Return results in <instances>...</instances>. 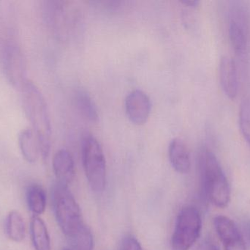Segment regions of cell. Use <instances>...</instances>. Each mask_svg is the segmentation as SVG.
<instances>
[{
	"instance_id": "6da1fadb",
	"label": "cell",
	"mask_w": 250,
	"mask_h": 250,
	"mask_svg": "<svg viewBox=\"0 0 250 250\" xmlns=\"http://www.w3.org/2000/svg\"><path fill=\"white\" fill-rule=\"evenodd\" d=\"M20 91L25 113L38 140L40 154L46 159L51 151L52 129L45 98L39 88L29 79Z\"/></svg>"
},
{
	"instance_id": "7a4b0ae2",
	"label": "cell",
	"mask_w": 250,
	"mask_h": 250,
	"mask_svg": "<svg viewBox=\"0 0 250 250\" xmlns=\"http://www.w3.org/2000/svg\"><path fill=\"white\" fill-rule=\"evenodd\" d=\"M198 166L203 189L207 198L218 208L227 207L231 195L229 181L217 157L207 147L200 149Z\"/></svg>"
},
{
	"instance_id": "3957f363",
	"label": "cell",
	"mask_w": 250,
	"mask_h": 250,
	"mask_svg": "<svg viewBox=\"0 0 250 250\" xmlns=\"http://www.w3.org/2000/svg\"><path fill=\"white\" fill-rule=\"evenodd\" d=\"M52 199L57 223L66 237L71 239L86 226L80 207L68 186L62 183L54 186Z\"/></svg>"
},
{
	"instance_id": "277c9868",
	"label": "cell",
	"mask_w": 250,
	"mask_h": 250,
	"mask_svg": "<svg viewBox=\"0 0 250 250\" xmlns=\"http://www.w3.org/2000/svg\"><path fill=\"white\" fill-rule=\"evenodd\" d=\"M82 157L88 183L93 192L101 193L106 186V160L99 141L85 133L82 139Z\"/></svg>"
},
{
	"instance_id": "5b68a950",
	"label": "cell",
	"mask_w": 250,
	"mask_h": 250,
	"mask_svg": "<svg viewBox=\"0 0 250 250\" xmlns=\"http://www.w3.org/2000/svg\"><path fill=\"white\" fill-rule=\"evenodd\" d=\"M202 227L201 214L196 208L186 206L176 219L170 245L172 250H189L197 242Z\"/></svg>"
},
{
	"instance_id": "8992f818",
	"label": "cell",
	"mask_w": 250,
	"mask_h": 250,
	"mask_svg": "<svg viewBox=\"0 0 250 250\" xmlns=\"http://www.w3.org/2000/svg\"><path fill=\"white\" fill-rule=\"evenodd\" d=\"M229 33L236 55L241 59L246 58L250 48V16L248 8L241 3H235L230 7Z\"/></svg>"
},
{
	"instance_id": "52a82bcc",
	"label": "cell",
	"mask_w": 250,
	"mask_h": 250,
	"mask_svg": "<svg viewBox=\"0 0 250 250\" xmlns=\"http://www.w3.org/2000/svg\"><path fill=\"white\" fill-rule=\"evenodd\" d=\"M2 66L4 75L15 88H22L26 82V63L20 47L14 42L4 45L2 52Z\"/></svg>"
},
{
	"instance_id": "ba28073f",
	"label": "cell",
	"mask_w": 250,
	"mask_h": 250,
	"mask_svg": "<svg viewBox=\"0 0 250 250\" xmlns=\"http://www.w3.org/2000/svg\"><path fill=\"white\" fill-rule=\"evenodd\" d=\"M125 111L129 121L142 126L148 121L151 111L149 97L141 90L131 91L125 98Z\"/></svg>"
},
{
	"instance_id": "9c48e42d",
	"label": "cell",
	"mask_w": 250,
	"mask_h": 250,
	"mask_svg": "<svg viewBox=\"0 0 250 250\" xmlns=\"http://www.w3.org/2000/svg\"><path fill=\"white\" fill-rule=\"evenodd\" d=\"M214 224L225 250H247L242 233L230 219L219 215L214 218Z\"/></svg>"
},
{
	"instance_id": "30bf717a",
	"label": "cell",
	"mask_w": 250,
	"mask_h": 250,
	"mask_svg": "<svg viewBox=\"0 0 250 250\" xmlns=\"http://www.w3.org/2000/svg\"><path fill=\"white\" fill-rule=\"evenodd\" d=\"M219 72L220 85L223 92L230 99H235L239 91L236 62L229 56H223L220 60Z\"/></svg>"
},
{
	"instance_id": "8fae6325",
	"label": "cell",
	"mask_w": 250,
	"mask_h": 250,
	"mask_svg": "<svg viewBox=\"0 0 250 250\" xmlns=\"http://www.w3.org/2000/svg\"><path fill=\"white\" fill-rule=\"evenodd\" d=\"M52 167L57 183L70 184L75 178L76 167L74 159L70 151L66 149L57 151L53 157Z\"/></svg>"
},
{
	"instance_id": "7c38bea8",
	"label": "cell",
	"mask_w": 250,
	"mask_h": 250,
	"mask_svg": "<svg viewBox=\"0 0 250 250\" xmlns=\"http://www.w3.org/2000/svg\"><path fill=\"white\" fill-rule=\"evenodd\" d=\"M168 157L173 168L180 174L189 173L191 167L190 154L183 140L175 138L168 146Z\"/></svg>"
},
{
	"instance_id": "4fadbf2b",
	"label": "cell",
	"mask_w": 250,
	"mask_h": 250,
	"mask_svg": "<svg viewBox=\"0 0 250 250\" xmlns=\"http://www.w3.org/2000/svg\"><path fill=\"white\" fill-rule=\"evenodd\" d=\"M31 240L35 250H51V239L45 222L38 216H32L30 220Z\"/></svg>"
},
{
	"instance_id": "5bb4252c",
	"label": "cell",
	"mask_w": 250,
	"mask_h": 250,
	"mask_svg": "<svg viewBox=\"0 0 250 250\" xmlns=\"http://www.w3.org/2000/svg\"><path fill=\"white\" fill-rule=\"evenodd\" d=\"M75 104L82 117L88 121L97 123L99 120V114L95 101L87 91L78 89L75 92Z\"/></svg>"
},
{
	"instance_id": "9a60e30c",
	"label": "cell",
	"mask_w": 250,
	"mask_h": 250,
	"mask_svg": "<svg viewBox=\"0 0 250 250\" xmlns=\"http://www.w3.org/2000/svg\"><path fill=\"white\" fill-rule=\"evenodd\" d=\"M19 145L22 156L27 162L35 163L38 160L39 146L32 129H23L19 133Z\"/></svg>"
},
{
	"instance_id": "2e32d148",
	"label": "cell",
	"mask_w": 250,
	"mask_h": 250,
	"mask_svg": "<svg viewBox=\"0 0 250 250\" xmlns=\"http://www.w3.org/2000/svg\"><path fill=\"white\" fill-rule=\"evenodd\" d=\"M5 231L7 237L16 243L24 240L26 234V223L21 214L16 210H12L6 218Z\"/></svg>"
},
{
	"instance_id": "e0dca14e",
	"label": "cell",
	"mask_w": 250,
	"mask_h": 250,
	"mask_svg": "<svg viewBox=\"0 0 250 250\" xmlns=\"http://www.w3.org/2000/svg\"><path fill=\"white\" fill-rule=\"evenodd\" d=\"M26 204L33 216H38L45 212L46 208V193L42 186L32 184L28 186L26 192Z\"/></svg>"
},
{
	"instance_id": "ac0fdd59",
	"label": "cell",
	"mask_w": 250,
	"mask_h": 250,
	"mask_svg": "<svg viewBox=\"0 0 250 250\" xmlns=\"http://www.w3.org/2000/svg\"><path fill=\"white\" fill-rule=\"evenodd\" d=\"M70 240L74 250H94L93 235L86 226Z\"/></svg>"
},
{
	"instance_id": "d6986e66",
	"label": "cell",
	"mask_w": 250,
	"mask_h": 250,
	"mask_svg": "<svg viewBox=\"0 0 250 250\" xmlns=\"http://www.w3.org/2000/svg\"><path fill=\"white\" fill-rule=\"evenodd\" d=\"M239 127L246 142L250 146V100L245 99L241 104L239 115Z\"/></svg>"
},
{
	"instance_id": "ffe728a7",
	"label": "cell",
	"mask_w": 250,
	"mask_h": 250,
	"mask_svg": "<svg viewBox=\"0 0 250 250\" xmlns=\"http://www.w3.org/2000/svg\"><path fill=\"white\" fill-rule=\"evenodd\" d=\"M121 250H143L141 244L132 236H126L122 242Z\"/></svg>"
},
{
	"instance_id": "44dd1931",
	"label": "cell",
	"mask_w": 250,
	"mask_h": 250,
	"mask_svg": "<svg viewBox=\"0 0 250 250\" xmlns=\"http://www.w3.org/2000/svg\"><path fill=\"white\" fill-rule=\"evenodd\" d=\"M197 250H220V249L212 240L206 239L200 244L199 246L197 248Z\"/></svg>"
},
{
	"instance_id": "7402d4cb",
	"label": "cell",
	"mask_w": 250,
	"mask_h": 250,
	"mask_svg": "<svg viewBox=\"0 0 250 250\" xmlns=\"http://www.w3.org/2000/svg\"><path fill=\"white\" fill-rule=\"evenodd\" d=\"M242 226H243V232L242 233V237H243L245 242V239H246L250 245V222H245Z\"/></svg>"
},
{
	"instance_id": "603a6c76",
	"label": "cell",
	"mask_w": 250,
	"mask_h": 250,
	"mask_svg": "<svg viewBox=\"0 0 250 250\" xmlns=\"http://www.w3.org/2000/svg\"><path fill=\"white\" fill-rule=\"evenodd\" d=\"M180 2L191 9L197 8L200 4V1L198 0H182Z\"/></svg>"
},
{
	"instance_id": "cb8c5ba5",
	"label": "cell",
	"mask_w": 250,
	"mask_h": 250,
	"mask_svg": "<svg viewBox=\"0 0 250 250\" xmlns=\"http://www.w3.org/2000/svg\"><path fill=\"white\" fill-rule=\"evenodd\" d=\"M69 250L65 249V250Z\"/></svg>"
}]
</instances>
